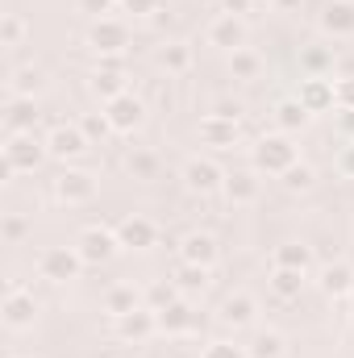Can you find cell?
Instances as JSON below:
<instances>
[{
	"mask_svg": "<svg viewBox=\"0 0 354 358\" xmlns=\"http://www.w3.org/2000/svg\"><path fill=\"white\" fill-rule=\"evenodd\" d=\"M250 163H255V171L283 176L288 167H296V163H300V155H296V146H292V138H288V134H263V138L250 146Z\"/></svg>",
	"mask_w": 354,
	"mask_h": 358,
	"instance_id": "cell-1",
	"label": "cell"
},
{
	"mask_svg": "<svg viewBox=\"0 0 354 358\" xmlns=\"http://www.w3.org/2000/svg\"><path fill=\"white\" fill-rule=\"evenodd\" d=\"M46 159V142L38 134H8L4 142V171L8 176H34Z\"/></svg>",
	"mask_w": 354,
	"mask_h": 358,
	"instance_id": "cell-2",
	"label": "cell"
},
{
	"mask_svg": "<svg viewBox=\"0 0 354 358\" xmlns=\"http://www.w3.org/2000/svg\"><path fill=\"white\" fill-rule=\"evenodd\" d=\"M76 250H80L84 267H100V263L117 259V250H121V238H117V229H104V225H88V229L80 234Z\"/></svg>",
	"mask_w": 354,
	"mask_h": 358,
	"instance_id": "cell-3",
	"label": "cell"
},
{
	"mask_svg": "<svg viewBox=\"0 0 354 358\" xmlns=\"http://www.w3.org/2000/svg\"><path fill=\"white\" fill-rule=\"evenodd\" d=\"M80 271H84L80 250L50 246V250H42V255H38V275H42V279H50V283H71V279H80Z\"/></svg>",
	"mask_w": 354,
	"mask_h": 358,
	"instance_id": "cell-4",
	"label": "cell"
},
{
	"mask_svg": "<svg viewBox=\"0 0 354 358\" xmlns=\"http://www.w3.org/2000/svg\"><path fill=\"white\" fill-rule=\"evenodd\" d=\"M88 46L100 55V59H108V55H121V50L129 46V29H125V21L100 17V21L88 29Z\"/></svg>",
	"mask_w": 354,
	"mask_h": 358,
	"instance_id": "cell-5",
	"label": "cell"
},
{
	"mask_svg": "<svg viewBox=\"0 0 354 358\" xmlns=\"http://www.w3.org/2000/svg\"><path fill=\"white\" fill-rule=\"evenodd\" d=\"M88 146H92V142L84 138V129H80V125H55V129L46 134V155H50V159H59V163L80 159Z\"/></svg>",
	"mask_w": 354,
	"mask_h": 358,
	"instance_id": "cell-6",
	"label": "cell"
},
{
	"mask_svg": "<svg viewBox=\"0 0 354 358\" xmlns=\"http://www.w3.org/2000/svg\"><path fill=\"white\" fill-rule=\"evenodd\" d=\"M104 117L113 121V129H117V134H134V129L146 121V104H142L134 92H121L117 100H108V104H104Z\"/></svg>",
	"mask_w": 354,
	"mask_h": 358,
	"instance_id": "cell-7",
	"label": "cell"
},
{
	"mask_svg": "<svg viewBox=\"0 0 354 358\" xmlns=\"http://www.w3.org/2000/svg\"><path fill=\"white\" fill-rule=\"evenodd\" d=\"M50 187H55V196H59L63 204H88L92 196H96V176H92V171H71V167H67V171L55 176Z\"/></svg>",
	"mask_w": 354,
	"mask_h": 358,
	"instance_id": "cell-8",
	"label": "cell"
},
{
	"mask_svg": "<svg viewBox=\"0 0 354 358\" xmlns=\"http://www.w3.org/2000/svg\"><path fill=\"white\" fill-rule=\"evenodd\" d=\"M88 88H92V96L96 100H117L121 92H129L125 88V71H121V59L117 55H108V59H100V67H96V76L88 80Z\"/></svg>",
	"mask_w": 354,
	"mask_h": 358,
	"instance_id": "cell-9",
	"label": "cell"
},
{
	"mask_svg": "<svg viewBox=\"0 0 354 358\" xmlns=\"http://www.w3.org/2000/svg\"><path fill=\"white\" fill-rule=\"evenodd\" d=\"M208 46H221V50H242L246 46V25H242V17H234V13H221V17H213L208 21Z\"/></svg>",
	"mask_w": 354,
	"mask_h": 358,
	"instance_id": "cell-10",
	"label": "cell"
},
{
	"mask_svg": "<svg viewBox=\"0 0 354 358\" xmlns=\"http://www.w3.org/2000/svg\"><path fill=\"white\" fill-rule=\"evenodd\" d=\"M221 183H225V171H221L213 159H187V167H183V187H187V192L208 196V192H217Z\"/></svg>",
	"mask_w": 354,
	"mask_h": 358,
	"instance_id": "cell-11",
	"label": "cell"
},
{
	"mask_svg": "<svg viewBox=\"0 0 354 358\" xmlns=\"http://www.w3.org/2000/svg\"><path fill=\"white\" fill-rule=\"evenodd\" d=\"M117 238H121V250H150L155 242H159V225L150 221V217H125L121 225H117Z\"/></svg>",
	"mask_w": 354,
	"mask_h": 358,
	"instance_id": "cell-12",
	"label": "cell"
},
{
	"mask_svg": "<svg viewBox=\"0 0 354 358\" xmlns=\"http://www.w3.org/2000/svg\"><path fill=\"white\" fill-rule=\"evenodd\" d=\"M113 334H117V338H125V342H142V338L159 334V317H155V308L121 313V317H113Z\"/></svg>",
	"mask_w": 354,
	"mask_h": 358,
	"instance_id": "cell-13",
	"label": "cell"
},
{
	"mask_svg": "<svg viewBox=\"0 0 354 358\" xmlns=\"http://www.w3.org/2000/svg\"><path fill=\"white\" fill-rule=\"evenodd\" d=\"M296 100H300L309 113H330V108H338V100H334V80H330V76H304Z\"/></svg>",
	"mask_w": 354,
	"mask_h": 358,
	"instance_id": "cell-14",
	"label": "cell"
},
{
	"mask_svg": "<svg viewBox=\"0 0 354 358\" xmlns=\"http://www.w3.org/2000/svg\"><path fill=\"white\" fill-rule=\"evenodd\" d=\"M0 313H4V325H8V329H25V325H34L38 300H34V292H25V287H8Z\"/></svg>",
	"mask_w": 354,
	"mask_h": 358,
	"instance_id": "cell-15",
	"label": "cell"
},
{
	"mask_svg": "<svg viewBox=\"0 0 354 358\" xmlns=\"http://www.w3.org/2000/svg\"><path fill=\"white\" fill-rule=\"evenodd\" d=\"M255 313H259V304H255V296H246V292H234V296H225L221 300V325H229V329H246V325H255Z\"/></svg>",
	"mask_w": 354,
	"mask_h": 358,
	"instance_id": "cell-16",
	"label": "cell"
},
{
	"mask_svg": "<svg viewBox=\"0 0 354 358\" xmlns=\"http://www.w3.org/2000/svg\"><path fill=\"white\" fill-rule=\"evenodd\" d=\"M321 29L330 38H354V0H330L321 8Z\"/></svg>",
	"mask_w": 354,
	"mask_h": 358,
	"instance_id": "cell-17",
	"label": "cell"
},
{
	"mask_svg": "<svg viewBox=\"0 0 354 358\" xmlns=\"http://www.w3.org/2000/svg\"><path fill=\"white\" fill-rule=\"evenodd\" d=\"M179 263L213 267V263H217V238H213V234H187V238L179 242Z\"/></svg>",
	"mask_w": 354,
	"mask_h": 358,
	"instance_id": "cell-18",
	"label": "cell"
},
{
	"mask_svg": "<svg viewBox=\"0 0 354 358\" xmlns=\"http://www.w3.org/2000/svg\"><path fill=\"white\" fill-rule=\"evenodd\" d=\"M221 192L229 196V204H255L259 200V171H225Z\"/></svg>",
	"mask_w": 354,
	"mask_h": 358,
	"instance_id": "cell-19",
	"label": "cell"
},
{
	"mask_svg": "<svg viewBox=\"0 0 354 358\" xmlns=\"http://www.w3.org/2000/svg\"><path fill=\"white\" fill-rule=\"evenodd\" d=\"M155 317H159V334H171V338L187 334L196 325V313H192L187 300H171L167 308H155Z\"/></svg>",
	"mask_w": 354,
	"mask_h": 358,
	"instance_id": "cell-20",
	"label": "cell"
},
{
	"mask_svg": "<svg viewBox=\"0 0 354 358\" xmlns=\"http://www.w3.org/2000/svg\"><path fill=\"white\" fill-rule=\"evenodd\" d=\"M125 171L134 179H142V183H150V179H159V171H163V159L150 146H129L125 150Z\"/></svg>",
	"mask_w": 354,
	"mask_h": 358,
	"instance_id": "cell-21",
	"label": "cell"
},
{
	"mask_svg": "<svg viewBox=\"0 0 354 358\" xmlns=\"http://www.w3.org/2000/svg\"><path fill=\"white\" fill-rule=\"evenodd\" d=\"M200 142L204 146H217V150H225V146H234L238 142V121H225V117H204L200 121Z\"/></svg>",
	"mask_w": 354,
	"mask_h": 358,
	"instance_id": "cell-22",
	"label": "cell"
},
{
	"mask_svg": "<svg viewBox=\"0 0 354 358\" xmlns=\"http://www.w3.org/2000/svg\"><path fill=\"white\" fill-rule=\"evenodd\" d=\"M38 125V108H34V96H17L4 113V129L8 134H34Z\"/></svg>",
	"mask_w": 354,
	"mask_h": 358,
	"instance_id": "cell-23",
	"label": "cell"
},
{
	"mask_svg": "<svg viewBox=\"0 0 354 358\" xmlns=\"http://www.w3.org/2000/svg\"><path fill=\"white\" fill-rule=\"evenodd\" d=\"M321 292L325 296H351V287H354V267H346V263H330V267H321Z\"/></svg>",
	"mask_w": 354,
	"mask_h": 358,
	"instance_id": "cell-24",
	"label": "cell"
},
{
	"mask_svg": "<svg viewBox=\"0 0 354 358\" xmlns=\"http://www.w3.org/2000/svg\"><path fill=\"white\" fill-rule=\"evenodd\" d=\"M309 117H313V113H309L296 96L275 104V125H279V134H296V129H304V125H309Z\"/></svg>",
	"mask_w": 354,
	"mask_h": 358,
	"instance_id": "cell-25",
	"label": "cell"
},
{
	"mask_svg": "<svg viewBox=\"0 0 354 358\" xmlns=\"http://www.w3.org/2000/svg\"><path fill=\"white\" fill-rule=\"evenodd\" d=\"M155 63H159L167 76H183V71L192 67V46H187V42H167V46H159Z\"/></svg>",
	"mask_w": 354,
	"mask_h": 358,
	"instance_id": "cell-26",
	"label": "cell"
},
{
	"mask_svg": "<svg viewBox=\"0 0 354 358\" xmlns=\"http://www.w3.org/2000/svg\"><path fill=\"white\" fill-rule=\"evenodd\" d=\"M283 355H288V342L275 329H259L246 346V358H283Z\"/></svg>",
	"mask_w": 354,
	"mask_h": 358,
	"instance_id": "cell-27",
	"label": "cell"
},
{
	"mask_svg": "<svg viewBox=\"0 0 354 358\" xmlns=\"http://www.w3.org/2000/svg\"><path fill=\"white\" fill-rule=\"evenodd\" d=\"M134 308H142L138 287L117 283V287H108V292H104V313H108V317H121V313H134Z\"/></svg>",
	"mask_w": 354,
	"mask_h": 358,
	"instance_id": "cell-28",
	"label": "cell"
},
{
	"mask_svg": "<svg viewBox=\"0 0 354 358\" xmlns=\"http://www.w3.org/2000/svg\"><path fill=\"white\" fill-rule=\"evenodd\" d=\"M271 292L279 300H296L304 292V271H288V267H275L271 271Z\"/></svg>",
	"mask_w": 354,
	"mask_h": 358,
	"instance_id": "cell-29",
	"label": "cell"
},
{
	"mask_svg": "<svg viewBox=\"0 0 354 358\" xmlns=\"http://www.w3.org/2000/svg\"><path fill=\"white\" fill-rule=\"evenodd\" d=\"M275 267L309 271V267H313V250H309V246H300V242H283V246H275Z\"/></svg>",
	"mask_w": 354,
	"mask_h": 358,
	"instance_id": "cell-30",
	"label": "cell"
},
{
	"mask_svg": "<svg viewBox=\"0 0 354 358\" xmlns=\"http://www.w3.org/2000/svg\"><path fill=\"white\" fill-rule=\"evenodd\" d=\"M259 71H263V59L250 46H242V50L229 55V76L234 80H259Z\"/></svg>",
	"mask_w": 354,
	"mask_h": 358,
	"instance_id": "cell-31",
	"label": "cell"
},
{
	"mask_svg": "<svg viewBox=\"0 0 354 358\" xmlns=\"http://www.w3.org/2000/svg\"><path fill=\"white\" fill-rule=\"evenodd\" d=\"M176 287H179V296H196V292H204V287H208V267H192V263H179V271H176Z\"/></svg>",
	"mask_w": 354,
	"mask_h": 358,
	"instance_id": "cell-32",
	"label": "cell"
},
{
	"mask_svg": "<svg viewBox=\"0 0 354 358\" xmlns=\"http://www.w3.org/2000/svg\"><path fill=\"white\" fill-rule=\"evenodd\" d=\"M283 187H288V192H313V183H317V171H313V167H309V163H296V167H288V171H283Z\"/></svg>",
	"mask_w": 354,
	"mask_h": 358,
	"instance_id": "cell-33",
	"label": "cell"
},
{
	"mask_svg": "<svg viewBox=\"0 0 354 358\" xmlns=\"http://www.w3.org/2000/svg\"><path fill=\"white\" fill-rule=\"evenodd\" d=\"M80 129H84V138H88V142H108V138L117 134V129H113V121H108L104 113H88V117L80 121Z\"/></svg>",
	"mask_w": 354,
	"mask_h": 358,
	"instance_id": "cell-34",
	"label": "cell"
},
{
	"mask_svg": "<svg viewBox=\"0 0 354 358\" xmlns=\"http://www.w3.org/2000/svg\"><path fill=\"white\" fill-rule=\"evenodd\" d=\"M300 63H304L309 76H325V71H334V55H330L325 46H309V50L300 55Z\"/></svg>",
	"mask_w": 354,
	"mask_h": 358,
	"instance_id": "cell-35",
	"label": "cell"
},
{
	"mask_svg": "<svg viewBox=\"0 0 354 358\" xmlns=\"http://www.w3.org/2000/svg\"><path fill=\"white\" fill-rule=\"evenodd\" d=\"M42 84H46L42 67H21V71L13 76V92H17V96H34V92H42Z\"/></svg>",
	"mask_w": 354,
	"mask_h": 358,
	"instance_id": "cell-36",
	"label": "cell"
},
{
	"mask_svg": "<svg viewBox=\"0 0 354 358\" xmlns=\"http://www.w3.org/2000/svg\"><path fill=\"white\" fill-rule=\"evenodd\" d=\"M0 42H4V46H21V42H25V17L4 13V21H0Z\"/></svg>",
	"mask_w": 354,
	"mask_h": 358,
	"instance_id": "cell-37",
	"label": "cell"
},
{
	"mask_svg": "<svg viewBox=\"0 0 354 358\" xmlns=\"http://www.w3.org/2000/svg\"><path fill=\"white\" fill-rule=\"evenodd\" d=\"M0 234H4V242H21V238L29 234V221H25V217H17V213H4Z\"/></svg>",
	"mask_w": 354,
	"mask_h": 358,
	"instance_id": "cell-38",
	"label": "cell"
},
{
	"mask_svg": "<svg viewBox=\"0 0 354 358\" xmlns=\"http://www.w3.org/2000/svg\"><path fill=\"white\" fill-rule=\"evenodd\" d=\"M200 358H246V346H234V342H208Z\"/></svg>",
	"mask_w": 354,
	"mask_h": 358,
	"instance_id": "cell-39",
	"label": "cell"
},
{
	"mask_svg": "<svg viewBox=\"0 0 354 358\" xmlns=\"http://www.w3.org/2000/svg\"><path fill=\"white\" fill-rule=\"evenodd\" d=\"M334 100L338 108H354V76H334Z\"/></svg>",
	"mask_w": 354,
	"mask_h": 358,
	"instance_id": "cell-40",
	"label": "cell"
},
{
	"mask_svg": "<svg viewBox=\"0 0 354 358\" xmlns=\"http://www.w3.org/2000/svg\"><path fill=\"white\" fill-rule=\"evenodd\" d=\"M171 300H179L176 283H155V287H150V308H167Z\"/></svg>",
	"mask_w": 354,
	"mask_h": 358,
	"instance_id": "cell-41",
	"label": "cell"
},
{
	"mask_svg": "<svg viewBox=\"0 0 354 358\" xmlns=\"http://www.w3.org/2000/svg\"><path fill=\"white\" fill-rule=\"evenodd\" d=\"M121 8L134 13V17H155V13H163L159 0H121Z\"/></svg>",
	"mask_w": 354,
	"mask_h": 358,
	"instance_id": "cell-42",
	"label": "cell"
},
{
	"mask_svg": "<svg viewBox=\"0 0 354 358\" xmlns=\"http://www.w3.org/2000/svg\"><path fill=\"white\" fill-rule=\"evenodd\" d=\"M213 117H225V121H238L242 117V100H217Z\"/></svg>",
	"mask_w": 354,
	"mask_h": 358,
	"instance_id": "cell-43",
	"label": "cell"
},
{
	"mask_svg": "<svg viewBox=\"0 0 354 358\" xmlns=\"http://www.w3.org/2000/svg\"><path fill=\"white\" fill-rule=\"evenodd\" d=\"M76 4H80V13H92V17L100 21V17H104V13H108L117 0H76Z\"/></svg>",
	"mask_w": 354,
	"mask_h": 358,
	"instance_id": "cell-44",
	"label": "cell"
},
{
	"mask_svg": "<svg viewBox=\"0 0 354 358\" xmlns=\"http://www.w3.org/2000/svg\"><path fill=\"white\" fill-rule=\"evenodd\" d=\"M338 171H342L346 179H354V142L342 150V155H338Z\"/></svg>",
	"mask_w": 354,
	"mask_h": 358,
	"instance_id": "cell-45",
	"label": "cell"
},
{
	"mask_svg": "<svg viewBox=\"0 0 354 358\" xmlns=\"http://www.w3.org/2000/svg\"><path fill=\"white\" fill-rule=\"evenodd\" d=\"M338 129L346 138H354V108H338Z\"/></svg>",
	"mask_w": 354,
	"mask_h": 358,
	"instance_id": "cell-46",
	"label": "cell"
},
{
	"mask_svg": "<svg viewBox=\"0 0 354 358\" xmlns=\"http://www.w3.org/2000/svg\"><path fill=\"white\" fill-rule=\"evenodd\" d=\"M250 8V0H225V13H234V17H242Z\"/></svg>",
	"mask_w": 354,
	"mask_h": 358,
	"instance_id": "cell-47",
	"label": "cell"
},
{
	"mask_svg": "<svg viewBox=\"0 0 354 358\" xmlns=\"http://www.w3.org/2000/svg\"><path fill=\"white\" fill-rule=\"evenodd\" d=\"M351 300H354V287H351Z\"/></svg>",
	"mask_w": 354,
	"mask_h": 358,
	"instance_id": "cell-48",
	"label": "cell"
},
{
	"mask_svg": "<svg viewBox=\"0 0 354 358\" xmlns=\"http://www.w3.org/2000/svg\"><path fill=\"white\" fill-rule=\"evenodd\" d=\"M117 4H121V0H117Z\"/></svg>",
	"mask_w": 354,
	"mask_h": 358,
	"instance_id": "cell-49",
	"label": "cell"
}]
</instances>
